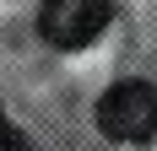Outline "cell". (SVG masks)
Segmentation results:
<instances>
[{"label":"cell","mask_w":157,"mask_h":151,"mask_svg":"<svg viewBox=\"0 0 157 151\" xmlns=\"http://www.w3.org/2000/svg\"><path fill=\"white\" fill-rule=\"evenodd\" d=\"M98 130L119 146H141L157 135V92L146 81H119L98 97Z\"/></svg>","instance_id":"6da1fadb"},{"label":"cell","mask_w":157,"mask_h":151,"mask_svg":"<svg viewBox=\"0 0 157 151\" xmlns=\"http://www.w3.org/2000/svg\"><path fill=\"white\" fill-rule=\"evenodd\" d=\"M109 16H114L109 0H44L38 32H44L54 49H87L98 32L109 27Z\"/></svg>","instance_id":"7a4b0ae2"},{"label":"cell","mask_w":157,"mask_h":151,"mask_svg":"<svg viewBox=\"0 0 157 151\" xmlns=\"http://www.w3.org/2000/svg\"><path fill=\"white\" fill-rule=\"evenodd\" d=\"M0 151H33L27 135H16V124L6 119V108H0Z\"/></svg>","instance_id":"3957f363"}]
</instances>
